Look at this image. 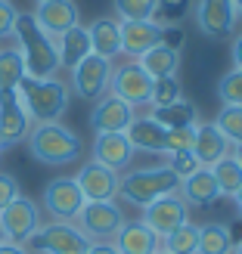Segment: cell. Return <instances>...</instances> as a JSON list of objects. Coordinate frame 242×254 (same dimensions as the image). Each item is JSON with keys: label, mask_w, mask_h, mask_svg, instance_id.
I'll list each match as a JSON object with an SVG mask.
<instances>
[{"label": "cell", "mask_w": 242, "mask_h": 254, "mask_svg": "<svg viewBox=\"0 0 242 254\" xmlns=\"http://www.w3.org/2000/svg\"><path fill=\"white\" fill-rule=\"evenodd\" d=\"M12 37H16V44H19L16 50L25 62V74H28V78H56V71H59L56 37H50L41 25H37L34 12H16Z\"/></svg>", "instance_id": "6da1fadb"}, {"label": "cell", "mask_w": 242, "mask_h": 254, "mask_svg": "<svg viewBox=\"0 0 242 254\" xmlns=\"http://www.w3.org/2000/svg\"><path fill=\"white\" fill-rule=\"evenodd\" d=\"M16 93L22 99L25 112H28L31 124H47V121H59L69 109L72 90L66 81L59 78H25L19 81Z\"/></svg>", "instance_id": "7a4b0ae2"}, {"label": "cell", "mask_w": 242, "mask_h": 254, "mask_svg": "<svg viewBox=\"0 0 242 254\" xmlns=\"http://www.w3.org/2000/svg\"><path fill=\"white\" fill-rule=\"evenodd\" d=\"M28 152L34 161L50 164V168H62V164H72L81 158L84 143L72 127L59 121H47V124H31Z\"/></svg>", "instance_id": "3957f363"}, {"label": "cell", "mask_w": 242, "mask_h": 254, "mask_svg": "<svg viewBox=\"0 0 242 254\" xmlns=\"http://www.w3.org/2000/svg\"><path fill=\"white\" fill-rule=\"evenodd\" d=\"M177 174L168 168V164H152V168H127L118 177V195L127 201V205L146 208L149 201H156L168 192H177Z\"/></svg>", "instance_id": "277c9868"}, {"label": "cell", "mask_w": 242, "mask_h": 254, "mask_svg": "<svg viewBox=\"0 0 242 254\" xmlns=\"http://www.w3.org/2000/svg\"><path fill=\"white\" fill-rule=\"evenodd\" d=\"M90 245L93 242L78 230V223H72V220L41 223L37 233L25 242L28 254H87Z\"/></svg>", "instance_id": "5b68a950"}, {"label": "cell", "mask_w": 242, "mask_h": 254, "mask_svg": "<svg viewBox=\"0 0 242 254\" xmlns=\"http://www.w3.org/2000/svg\"><path fill=\"white\" fill-rule=\"evenodd\" d=\"M75 223L90 242H112L115 233L124 226V211L115 201H87Z\"/></svg>", "instance_id": "8992f818"}, {"label": "cell", "mask_w": 242, "mask_h": 254, "mask_svg": "<svg viewBox=\"0 0 242 254\" xmlns=\"http://www.w3.org/2000/svg\"><path fill=\"white\" fill-rule=\"evenodd\" d=\"M193 22L208 41H230L236 31V6L233 0H196L193 3Z\"/></svg>", "instance_id": "52a82bcc"}, {"label": "cell", "mask_w": 242, "mask_h": 254, "mask_svg": "<svg viewBox=\"0 0 242 254\" xmlns=\"http://www.w3.org/2000/svg\"><path fill=\"white\" fill-rule=\"evenodd\" d=\"M109 78H112V59H103V56H84L78 65L72 68V84L69 90L75 96L87 99V103H96L99 96L109 93Z\"/></svg>", "instance_id": "ba28073f"}, {"label": "cell", "mask_w": 242, "mask_h": 254, "mask_svg": "<svg viewBox=\"0 0 242 254\" xmlns=\"http://www.w3.org/2000/svg\"><path fill=\"white\" fill-rule=\"evenodd\" d=\"M37 226H41V211H37V205L28 195H22V192L0 211V230H3L6 242L25 245L37 233Z\"/></svg>", "instance_id": "9c48e42d"}, {"label": "cell", "mask_w": 242, "mask_h": 254, "mask_svg": "<svg viewBox=\"0 0 242 254\" xmlns=\"http://www.w3.org/2000/svg\"><path fill=\"white\" fill-rule=\"evenodd\" d=\"M109 93H115L118 99L137 106H149L152 96V78L137 65V62H124V65H112V78H109Z\"/></svg>", "instance_id": "30bf717a"}, {"label": "cell", "mask_w": 242, "mask_h": 254, "mask_svg": "<svg viewBox=\"0 0 242 254\" xmlns=\"http://www.w3.org/2000/svg\"><path fill=\"white\" fill-rule=\"evenodd\" d=\"M140 220H143L159 239H164L168 233H174L177 226H183L189 220V205L180 198V192H168L156 201H149L143 208V217Z\"/></svg>", "instance_id": "8fae6325"}, {"label": "cell", "mask_w": 242, "mask_h": 254, "mask_svg": "<svg viewBox=\"0 0 242 254\" xmlns=\"http://www.w3.org/2000/svg\"><path fill=\"white\" fill-rule=\"evenodd\" d=\"M87 205L78 183H75V177H56V180H50L44 186V208L50 211V217L53 220H72L81 214V208Z\"/></svg>", "instance_id": "7c38bea8"}, {"label": "cell", "mask_w": 242, "mask_h": 254, "mask_svg": "<svg viewBox=\"0 0 242 254\" xmlns=\"http://www.w3.org/2000/svg\"><path fill=\"white\" fill-rule=\"evenodd\" d=\"M134 118H137V109L131 103H124V99H118L115 93L99 96L96 106L90 109V127L96 133H124Z\"/></svg>", "instance_id": "4fadbf2b"}, {"label": "cell", "mask_w": 242, "mask_h": 254, "mask_svg": "<svg viewBox=\"0 0 242 254\" xmlns=\"http://www.w3.org/2000/svg\"><path fill=\"white\" fill-rule=\"evenodd\" d=\"M118 177L115 171L103 168L99 161H87L84 168L78 171V177H75V183H78L84 201H115L118 198Z\"/></svg>", "instance_id": "5bb4252c"}, {"label": "cell", "mask_w": 242, "mask_h": 254, "mask_svg": "<svg viewBox=\"0 0 242 254\" xmlns=\"http://www.w3.org/2000/svg\"><path fill=\"white\" fill-rule=\"evenodd\" d=\"M31 133V118L16 90L0 93V139L3 146H19Z\"/></svg>", "instance_id": "9a60e30c"}, {"label": "cell", "mask_w": 242, "mask_h": 254, "mask_svg": "<svg viewBox=\"0 0 242 254\" xmlns=\"http://www.w3.org/2000/svg\"><path fill=\"white\" fill-rule=\"evenodd\" d=\"M137 149L131 146V139L124 133H96L93 139V161H99L103 168L124 174L127 168H134Z\"/></svg>", "instance_id": "2e32d148"}, {"label": "cell", "mask_w": 242, "mask_h": 254, "mask_svg": "<svg viewBox=\"0 0 242 254\" xmlns=\"http://www.w3.org/2000/svg\"><path fill=\"white\" fill-rule=\"evenodd\" d=\"M118 25H121V53L131 56V59H140L146 50L161 44L164 34H168V28L159 25L156 19H146V22H118Z\"/></svg>", "instance_id": "e0dca14e"}, {"label": "cell", "mask_w": 242, "mask_h": 254, "mask_svg": "<svg viewBox=\"0 0 242 254\" xmlns=\"http://www.w3.org/2000/svg\"><path fill=\"white\" fill-rule=\"evenodd\" d=\"M230 143H227V136L218 130V124L214 121H199L196 130H193V155L199 158L202 168H211L214 161H221L224 155H230Z\"/></svg>", "instance_id": "ac0fdd59"}, {"label": "cell", "mask_w": 242, "mask_h": 254, "mask_svg": "<svg viewBox=\"0 0 242 254\" xmlns=\"http://www.w3.org/2000/svg\"><path fill=\"white\" fill-rule=\"evenodd\" d=\"M34 19L50 37H59L62 31L78 25V6H75V0H44V3H37Z\"/></svg>", "instance_id": "d6986e66"}, {"label": "cell", "mask_w": 242, "mask_h": 254, "mask_svg": "<svg viewBox=\"0 0 242 254\" xmlns=\"http://www.w3.org/2000/svg\"><path fill=\"white\" fill-rule=\"evenodd\" d=\"M112 245L118 248V254H156L161 248V239L143 220H124V226L112 239Z\"/></svg>", "instance_id": "ffe728a7"}, {"label": "cell", "mask_w": 242, "mask_h": 254, "mask_svg": "<svg viewBox=\"0 0 242 254\" xmlns=\"http://www.w3.org/2000/svg\"><path fill=\"white\" fill-rule=\"evenodd\" d=\"M177 192L186 205H196V208H208L221 198V189H218V180H214L211 168H199L196 174H189L186 180H180Z\"/></svg>", "instance_id": "44dd1931"}, {"label": "cell", "mask_w": 242, "mask_h": 254, "mask_svg": "<svg viewBox=\"0 0 242 254\" xmlns=\"http://www.w3.org/2000/svg\"><path fill=\"white\" fill-rule=\"evenodd\" d=\"M137 152H152V155H168V130L152 118H134L131 127L124 130Z\"/></svg>", "instance_id": "7402d4cb"}, {"label": "cell", "mask_w": 242, "mask_h": 254, "mask_svg": "<svg viewBox=\"0 0 242 254\" xmlns=\"http://www.w3.org/2000/svg\"><path fill=\"white\" fill-rule=\"evenodd\" d=\"M140 68H143L152 81H159V78H174L177 68H180V47H174L168 41H161L156 44L152 50H146L140 59H134Z\"/></svg>", "instance_id": "603a6c76"}, {"label": "cell", "mask_w": 242, "mask_h": 254, "mask_svg": "<svg viewBox=\"0 0 242 254\" xmlns=\"http://www.w3.org/2000/svg\"><path fill=\"white\" fill-rule=\"evenodd\" d=\"M87 34H90V50L103 59H115L121 53V25L112 16H99L87 25Z\"/></svg>", "instance_id": "cb8c5ba5"}, {"label": "cell", "mask_w": 242, "mask_h": 254, "mask_svg": "<svg viewBox=\"0 0 242 254\" xmlns=\"http://www.w3.org/2000/svg\"><path fill=\"white\" fill-rule=\"evenodd\" d=\"M149 118L161 124L164 130H180V127H196L199 124V106L193 99H174L171 106H152Z\"/></svg>", "instance_id": "d4e9b609"}, {"label": "cell", "mask_w": 242, "mask_h": 254, "mask_svg": "<svg viewBox=\"0 0 242 254\" xmlns=\"http://www.w3.org/2000/svg\"><path fill=\"white\" fill-rule=\"evenodd\" d=\"M56 50H59V68H69L72 71L84 56L93 53V50H90V34H87V28L78 22L75 28H69V31L59 34Z\"/></svg>", "instance_id": "484cf974"}, {"label": "cell", "mask_w": 242, "mask_h": 254, "mask_svg": "<svg viewBox=\"0 0 242 254\" xmlns=\"http://www.w3.org/2000/svg\"><path fill=\"white\" fill-rule=\"evenodd\" d=\"M233 233L227 223H205L199 226V251L196 254H230Z\"/></svg>", "instance_id": "4316f807"}, {"label": "cell", "mask_w": 242, "mask_h": 254, "mask_svg": "<svg viewBox=\"0 0 242 254\" xmlns=\"http://www.w3.org/2000/svg\"><path fill=\"white\" fill-rule=\"evenodd\" d=\"M211 174H214V180H218L221 195L233 198L239 192V186H242V164L233 158V152H230V155H224L221 161H214L211 164Z\"/></svg>", "instance_id": "83f0119b"}, {"label": "cell", "mask_w": 242, "mask_h": 254, "mask_svg": "<svg viewBox=\"0 0 242 254\" xmlns=\"http://www.w3.org/2000/svg\"><path fill=\"white\" fill-rule=\"evenodd\" d=\"M22 78H25V62L19 56V50L16 47H3L0 50V93L16 90Z\"/></svg>", "instance_id": "f1b7e54d"}, {"label": "cell", "mask_w": 242, "mask_h": 254, "mask_svg": "<svg viewBox=\"0 0 242 254\" xmlns=\"http://www.w3.org/2000/svg\"><path fill=\"white\" fill-rule=\"evenodd\" d=\"M161 248L171 254H196L199 251V226L186 220L183 226H177L174 233L161 239Z\"/></svg>", "instance_id": "f546056e"}, {"label": "cell", "mask_w": 242, "mask_h": 254, "mask_svg": "<svg viewBox=\"0 0 242 254\" xmlns=\"http://www.w3.org/2000/svg\"><path fill=\"white\" fill-rule=\"evenodd\" d=\"M118 12V22H146L156 19V6L159 0H112Z\"/></svg>", "instance_id": "4dcf8cb0"}, {"label": "cell", "mask_w": 242, "mask_h": 254, "mask_svg": "<svg viewBox=\"0 0 242 254\" xmlns=\"http://www.w3.org/2000/svg\"><path fill=\"white\" fill-rule=\"evenodd\" d=\"M214 124H218V130L227 136L230 146L242 143V106H221Z\"/></svg>", "instance_id": "1f68e13d"}, {"label": "cell", "mask_w": 242, "mask_h": 254, "mask_svg": "<svg viewBox=\"0 0 242 254\" xmlns=\"http://www.w3.org/2000/svg\"><path fill=\"white\" fill-rule=\"evenodd\" d=\"M193 9V0H159L156 6V22L164 25V28H177Z\"/></svg>", "instance_id": "d6a6232c"}, {"label": "cell", "mask_w": 242, "mask_h": 254, "mask_svg": "<svg viewBox=\"0 0 242 254\" xmlns=\"http://www.w3.org/2000/svg\"><path fill=\"white\" fill-rule=\"evenodd\" d=\"M218 99L221 106H242V68H230L218 81Z\"/></svg>", "instance_id": "836d02e7"}, {"label": "cell", "mask_w": 242, "mask_h": 254, "mask_svg": "<svg viewBox=\"0 0 242 254\" xmlns=\"http://www.w3.org/2000/svg\"><path fill=\"white\" fill-rule=\"evenodd\" d=\"M174 99H180V81L174 78H159L152 81V96H149V106H171Z\"/></svg>", "instance_id": "e575fe53"}, {"label": "cell", "mask_w": 242, "mask_h": 254, "mask_svg": "<svg viewBox=\"0 0 242 254\" xmlns=\"http://www.w3.org/2000/svg\"><path fill=\"white\" fill-rule=\"evenodd\" d=\"M164 164H168V168L177 174V180H186L189 174H196V171L202 168V164H199V158L193 155V149H186V152H171Z\"/></svg>", "instance_id": "d590c367"}, {"label": "cell", "mask_w": 242, "mask_h": 254, "mask_svg": "<svg viewBox=\"0 0 242 254\" xmlns=\"http://www.w3.org/2000/svg\"><path fill=\"white\" fill-rule=\"evenodd\" d=\"M16 195H19V183H16V177L6 174V171H0V211H3Z\"/></svg>", "instance_id": "8d00e7d4"}, {"label": "cell", "mask_w": 242, "mask_h": 254, "mask_svg": "<svg viewBox=\"0 0 242 254\" xmlns=\"http://www.w3.org/2000/svg\"><path fill=\"white\" fill-rule=\"evenodd\" d=\"M16 6L9 0H0V37H9L12 34V22H16Z\"/></svg>", "instance_id": "74e56055"}, {"label": "cell", "mask_w": 242, "mask_h": 254, "mask_svg": "<svg viewBox=\"0 0 242 254\" xmlns=\"http://www.w3.org/2000/svg\"><path fill=\"white\" fill-rule=\"evenodd\" d=\"M87 254H118V248L112 245V242H93Z\"/></svg>", "instance_id": "f35d334b"}, {"label": "cell", "mask_w": 242, "mask_h": 254, "mask_svg": "<svg viewBox=\"0 0 242 254\" xmlns=\"http://www.w3.org/2000/svg\"><path fill=\"white\" fill-rule=\"evenodd\" d=\"M0 254H28V248L19 245V242H3L0 245Z\"/></svg>", "instance_id": "ab89813d"}, {"label": "cell", "mask_w": 242, "mask_h": 254, "mask_svg": "<svg viewBox=\"0 0 242 254\" xmlns=\"http://www.w3.org/2000/svg\"><path fill=\"white\" fill-rule=\"evenodd\" d=\"M233 68H242V34L233 41Z\"/></svg>", "instance_id": "60d3db41"}, {"label": "cell", "mask_w": 242, "mask_h": 254, "mask_svg": "<svg viewBox=\"0 0 242 254\" xmlns=\"http://www.w3.org/2000/svg\"><path fill=\"white\" fill-rule=\"evenodd\" d=\"M233 201H236V214H239V217H242V186H239V192L233 195Z\"/></svg>", "instance_id": "b9f144b4"}, {"label": "cell", "mask_w": 242, "mask_h": 254, "mask_svg": "<svg viewBox=\"0 0 242 254\" xmlns=\"http://www.w3.org/2000/svg\"><path fill=\"white\" fill-rule=\"evenodd\" d=\"M233 158L242 164V143H236V146H233Z\"/></svg>", "instance_id": "7bdbcfd3"}, {"label": "cell", "mask_w": 242, "mask_h": 254, "mask_svg": "<svg viewBox=\"0 0 242 254\" xmlns=\"http://www.w3.org/2000/svg\"><path fill=\"white\" fill-rule=\"evenodd\" d=\"M233 6H236V16H242V0H233Z\"/></svg>", "instance_id": "ee69618b"}, {"label": "cell", "mask_w": 242, "mask_h": 254, "mask_svg": "<svg viewBox=\"0 0 242 254\" xmlns=\"http://www.w3.org/2000/svg\"><path fill=\"white\" fill-rule=\"evenodd\" d=\"M230 254H242V242H236V245H233V251H230Z\"/></svg>", "instance_id": "f6af8a7d"}, {"label": "cell", "mask_w": 242, "mask_h": 254, "mask_svg": "<svg viewBox=\"0 0 242 254\" xmlns=\"http://www.w3.org/2000/svg\"><path fill=\"white\" fill-rule=\"evenodd\" d=\"M6 242V236H3V230H0V245H3Z\"/></svg>", "instance_id": "bcb514c9"}, {"label": "cell", "mask_w": 242, "mask_h": 254, "mask_svg": "<svg viewBox=\"0 0 242 254\" xmlns=\"http://www.w3.org/2000/svg\"><path fill=\"white\" fill-rule=\"evenodd\" d=\"M3 149H6V146H3V139H0V155H3Z\"/></svg>", "instance_id": "7dc6e473"}, {"label": "cell", "mask_w": 242, "mask_h": 254, "mask_svg": "<svg viewBox=\"0 0 242 254\" xmlns=\"http://www.w3.org/2000/svg\"><path fill=\"white\" fill-rule=\"evenodd\" d=\"M156 254H171V251H164V248H159V251H156Z\"/></svg>", "instance_id": "c3c4849f"}, {"label": "cell", "mask_w": 242, "mask_h": 254, "mask_svg": "<svg viewBox=\"0 0 242 254\" xmlns=\"http://www.w3.org/2000/svg\"><path fill=\"white\" fill-rule=\"evenodd\" d=\"M34 3H44V0H34Z\"/></svg>", "instance_id": "681fc988"}]
</instances>
